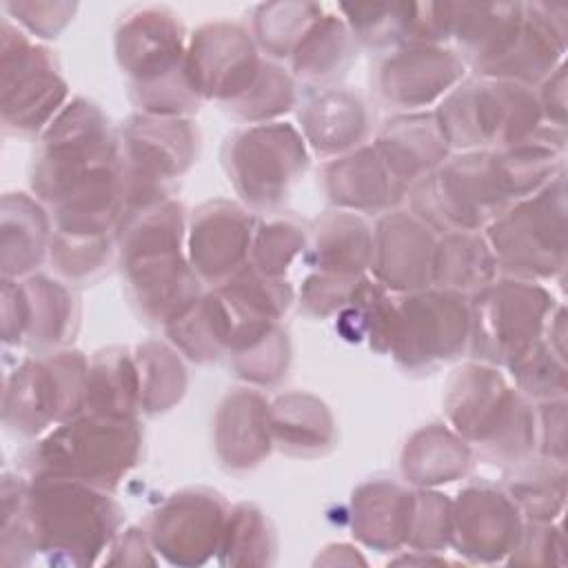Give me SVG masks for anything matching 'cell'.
Listing matches in <instances>:
<instances>
[{
  "label": "cell",
  "mask_w": 568,
  "mask_h": 568,
  "mask_svg": "<svg viewBox=\"0 0 568 568\" xmlns=\"http://www.w3.org/2000/svg\"><path fill=\"white\" fill-rule=\"evenodd\" d=\"M18 544L38 550L67 552L91 561L118 526L115 506L91 486L69 477L38 475L36 484L20 488L16 501Z\"/></svg>",
  "instance_id": "1"
},
{
  "label": "cell",
  "mask_w": 568,
  "mask_h": 568,
  "mask_svg": "<svg viewBox=\"0 0 568 568\" xmlns=\"http://www.w3.org/2000/svg\"><path fill=\"white\" fill-rule=\"evenodd\" d=\"M133 426L129 417H109L82 419L58 428L38 450V475L100 486L118 481L138 453V430Z\"/></svg>",
  "instance_id": "2"
},
{
  "label": "cell",
  "mask_w": 568,
  "mask_h": 568,
  "mask_svg": "<svg viewBox=\"0 0 568 568\" xmlns=\"http://www.w3.org/2000/svg\"><path fill=\"white\" fill-rule=\"evenodd\" d=\"M78 353H60L47 362H27L16 371L4 395V419L16 428L36 433L49 422L67 417L87 399L84 362Z\"/></svg>",
  "instance_id": "3"
},
{
  "label": "cell",
  "mask_w": 568,
  "mask_h": 568,
  "mask_svg": "<svg viewBox=\"0 0 568 568\" xmlns=\"http://www.w3.org/2000/svg\"><path fill=\"white\" fill-rule=\"evenodd\" d=\"M466 308L450 293L406 300L390 311L388 344L406 364L450 357L464 344Z\"/></svg>",
  "instance_id": "4"
},
{
  "label": "cell",
  "mask_w": 568,
  "mask_h": 568,
  "mask_svg": "<svg viewBox=\"0 0 568 568\" xmlns=\"http://www.w3.org/2000/svg\"><path fill=\"white\" fill-rule=\"evenodd\" d=\"M475 320V344L488 359L515 362L530 348V337L535 339L541 317L546 311V295L541 288L506 284L488 288L477 300Z\"/></svg>",
  "instance_id": "5"
},
{
  "label": "cell",
  "mask_w": 568,
  "mask_h": 568,
  "mask_svg": "<svg viewBox=\"0 0 568 568\" xmlns=\"http://www.w3.org/2000/svg\"><path fill=\"white\" fill-rule=\"evenodd\" d=\"M231 166L244 197L268 204L286 193V184L304 166V146L288 126L251 129L233 146Z\"/></svg>",
  "instance_id": "6"
},
{
  "label": "cell",
  "mask_w": 568,
  "mask_h": 568,
  "mask_svg": "<svg viewBox=\"0 0 568 568\" xmlns=\"http://www.w3.org/2000/svg\"><path fill=\"white\" fill-rule=\"evenodd\" d=\"M47 51L33 49L18 33L16 55L2 53L4 124L16 131H36L64 95V84L49 69Z\"/></svg>",
  "instance_id": "7"
},
{
  "label": "cell",
  "mask_w": 568,
  "mask_h": 568,
  "mask_svg": "<svg viewBox=\"0 0 568 568\" xmlns=\"http://www.w3.org/2000/svg\"><path fill=\"white\" fill-rule=\"evenodd\" d=\"M222 532V506L211 493L175 495L153 521V544L180 564L202 561Z\"/></svg>",
  "instance_id": "8"
},
{
  "label": "cell",
  "mask_w": 568,
  "mask_h": 568,
  "mask_svg": "<svg viewBox=\"0 0 568 568\" xmlns=\"http://www.w3.org/2000/svg\"><path fill=\"white\" fill-rule=\"evenodd\" d=\"M122 67L144 84L169 80L180 58V29L162 11H140L118 36Z\"/></svg>",
  "instance_id": "9"
},
{
  "label": "cell",
  "mask_w": 568,
  "mask_h": 568,
  "mask_svg": "<svg viewBox=\"0 0 568 568\" xmlns=\"http://www.w3.org/2000/svg\"><path fill=\"white\" fill-rule=\"evenodd\" d=\"M419 49L404 51L390 58L382 69V93L397 104H422L439 95L459 78L462 64L448 51L430 49V55L417 73Z\"/></svg>",
  "instance_id": "10"
},
{
  "label": "cell",
  "mask_w": 568,
  "mask_h": 568,
  "mask_svg": "<svg viewBox=\"0 0 568 568\" xmlns=\"http://www.w3.org/2000/svg\"><path fill=\"white\" fill-rule=\"evenodd\" d=\"M251 242V217L244 215L237 206L217 202L209 204L200 211L197 222L193 220V237H191V257L217 246L209 262L200 268L209 277L226 275L233 271L240 260L246 255V246Z\"/></svg>",
  "instance_id": "11"
},
{
  "label": "cell",
  "mask_w": 568,
  "mask_h": 568,
  "mask_svg": "<svg viewBox=\"0 0 568 568\" xmlns=\"http://www.w3.org/2000/svg\"><path fill=\"white\" fill-rule=\"evenodd\" d=\"M273 231H275V233H268V235L262 233L260 240H257V244H255V248H266V246L280 248L282 244H288V242H293V240H300L297 233H293L295 229H291V226H286V224H275ZM275 255H277V251H266V253L260 257V266H257V268H260L262 275H266V277L277 275Z\"/></svg>",
  "instance_id": "12"
}]
</instances>
